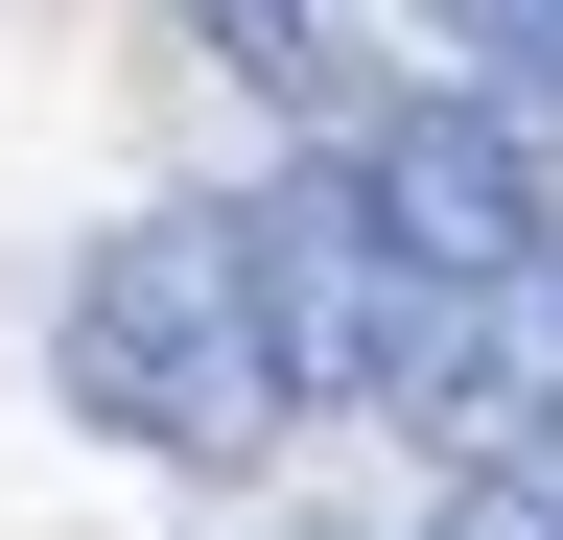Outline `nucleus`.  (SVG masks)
<instances>
[{
	"instance_id": "6",
	"label": "nucleus",
	"mask_w": 563,
	"mask_h": 540,
	"mask_svg": "<svg viewBox=\"0 0 563 540\" xmlns=\"http://www.w3.org/2000/svg\"><path fill=\"white\" fill-rule=\"evenodd\" d=\"M422 24H470V0H422Z\"/></svg>"
},
{
	"instance_id": "2",
	"label": "nucleus",
	"mask_w": 563,
	"mask_h": 540,
	"mask_svg": "<svg viewBox=\"0 0 563 540\" xmlns=\"http://www.w3.org/2000/svg\"><path fill=\"white\" fill-rule=\"evenodd\" d=\"M235 306H258V353H282V399H422V423H446V399L493 376V306L470 283H422V258L352 212V165H282L258 212H235Z\"/></svg>"
},
{
	"instance_id": "4",
	"label": "nucleus",
	"mask_w": 563,
	"mask_h": 540,
	"mask_svg": "<svg viewBox=\"0 0 563 540\" xmlns=\"http://www.w3.org/2000/svg\"><path fill=\"white\" fill-rule=\"evenodd\" d=\"M446 47H470V95H493V118H563V0H470Z\"/></svg>"
},
{
	"instance_id": "1",
	"label": "nucleus",
	"mask_w": 563,
	"mask_h": 540,
	"mask_svg": "<svg viewBox=\"0 0 563 540\" xmlns=\"http://www.w3.org/2000/svg\"><path fill=\"white\" fill-rule=\"evenodd\" d=\"M70 399L118 447H188V470H258L306 399H282L258 306H235V212H118L70 258Z\"/></svg>"
},
{
	"instance_id": "5",
	"label": "nucleus",
	"mask_w": 563,
	"mask_h": 540,
	"mask_svg": "<svg viewBox=\"0 0 563 540\" xmlns=\"http://www.w3.org/2000/svg\"><path fill=\"white\" fill-rule=\"evenodd\" d=\"M165 24H188L235 95H306V71H329V47H306V0H165Z\"/></svg>"
},
{
	"instance_id": "3",
	"label": "nucleus",
	"mask_w": 563,
	"mask_h": 540,
	"mask_svg": "<svg viewBox=\"0 0 563 540\" xmlns=\"http://www.w3.org/2000/svg\"><path fill=\"white\" fill-rule=\"evenodd\" d=\"M329 165H352V212H376L422 283H470V306L517 283L540 235H563V188H540V118H493V95H399V118H352Z\"/></svg>"
}]
</instances>
